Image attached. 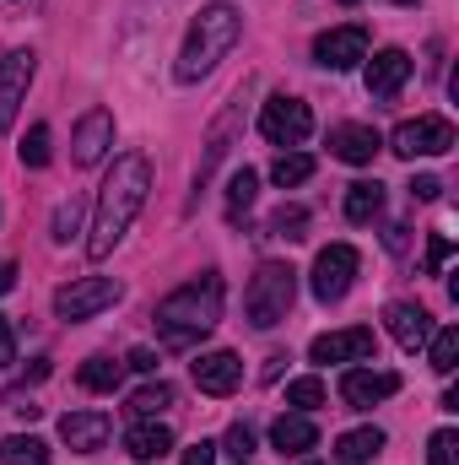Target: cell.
Masks as SVG:
<instances>
[{
    "label": "cell",
    "instance_id": "35",
    "mask_svg": "<svg viewBox=\"0 0 459 465\" xmlns=\"http://www.w3.org/2000/svg\"><path fill=\"white\" fill-rule=\"evenodd\" d=\"M222 450H228L232 460H249V455H254V428H249V422H232L228 439H222Z\"/></svg>",
    "mask_w": 459,
    "mask_h": 465
},
{
    "label": "cell",
    "instance_id": "27",
    "mask_svg": "<svg viewBox=\"0 0 459 465\" xmlns=\"http://www.w3.org/2000/svg\"><path fill=\"white\" fill-rule=\"evenodd\" d=\"M0 465H49V444L44 439H5Z\"/></svg>",
    "mask_w": 459,
    "mask_h": 465
},
{
    "label": "cell",
    "instance_id": "17",
    "mask_svg": "<svg viewBox=\"0 0 459 465\" xmlns=\"http://www.w3.org/2000/svg\"><path fill=\"white\" fill-rule=\"evenodd\" d=\"M109 433H114V422H109L103 411H65V417H60V439H65L76 455H98V450L109 444Z\"/></svg>",
    "mask_w": 459,
    "mask_h": 465
},
{
    "label": "cell",
    "instance_id": "36",
    "mask_svg": "<svg viewBox=\"0 0 459 465\" xmlns=\"http://www.w3.org/2000/svg\"><path fill=\"white\" fill-rule=\"evenodd\" d=\"M438 195H444V179H433V173L411 179V201H438Z\"/></svg>",
    "mask_w": 459,
    "mask_h": 465
},
{
    "label": "cell",
    "instance_id": "34",
    "mask_svg": "<svg viewBox=\"0 0 459 465\" xmlns=\"http://www.w3.org/2000/svg\"><path fill=\"white\" fill-rule=\"evenodd\" d=\"M427 460H433V465H459V439H454V428H438V433H433V444H427Z\"/></svg>",
    "mask_w": 459,
    "mask_h": 465
},
{
    "label": "cell",
    "instance_id": "40",
    "mask_svg": "<svg viewBox=\"0 0 459 465\" xmlns=\"http://www.w3.org/2000/svg\"><path fill=\"white\" fill-rule=\"evenodd\" d=\"M124 368H141V373H151V368H157V351L135 347V351H130V357H124Z\"/></svg>",
    "mask_w": 459,
    "mask_h": 465
},
{
    "label": "cell",
    "instance_id": "25",
    "mask_svg": "<svg viewBox=\"0 0 459 465\" xmlns=\"http://www.w3.org/2000/svg\"><path fill=\"white\" fill-rule=\"evenodd\" d=\"M270 179H276L281 190H292V184L314 179V157H308V152H281V157L270 163Z\"/></svg>",
    "mask_w": 459,
    "mask_h": 465
},
{
    "label": "cell",
    "instance_id": "5",
    "mask_svg": "<svg viewBox=\"0 0 459 465\" xmlns=\"http://www.w3.org/2000/svg\"><path fill=\"white\" fill-rule=\"evenodd\" d=\"M238 130H243V87L228 98V109L211 119V130H206V141H200V163H195V195H190V206H184V212H195V206H200V190H206V184H211V173L222 168V157L232 152V135H238Z\"/></svg>",
    "mask_w": 459,
    "mask_h": 465
},
{
    "label": "cell",
    "instance_id": "31",
    "mask_svg": "<svg viewBox=\"0 0 459 465\" xmlns=\"http://www.w3.org/2000/svg\"><path fill=\"white\" fill-rule=\"evenodd\" d=\"M270 232H276V238H287V243L308 238V206H281V212L270 217Z\"/></svg>",
    "mask_w": 459,
    "mask_h": 465
},
{
    "label": "cell",
    "instance_id": "37",
    "mask_svg": "<svg viewBox=\"0 0 459 465\" xmlns=\"http://www.w3.org/2000/svg\"><path fill=\"white\" fill-rule=\"evenodd\" d=\"M449 232H433V243H427V271H444V260H449Z\"/></svg>",
    "mask_w": 459,
    "mask_h": 465
},
{
    "label": "cell",
    "instance_id": "32",
    "mask_svg": "<svg viewBox=\"0 0 459 465\" xmlns=\"http://www.w3.org/2000/svg\"><path fill=\"white\" fill-rule=\"evenodd\" d=\"M82 212H87V206H82V201H76V195H71V201H60V206H54V243H71V238H76V232H82Z\"/></svg>",
    "mask_w": 459,
    "mask_h": 465
},
{
    "label": "cell",
    "instance_id": "26",
    "mask_svg": "<svg viewBox=\"0 0 459 465\" xmlns=\"http://www.w3.org/2000/svg\"><path fill=\"white\" fill-rule=\"evenodd\" d=\"M254 195H259V173L254 168H238L228 184V223H238L249 206H254Z\"/></svg>",
    "mask_w": 459,
    "mask_h": 465
},
{
    "label": "cell",
    "instance_id": "6",
    "mask_svg": "<svg viewBox=\"0 0 459 465\" xmlns=\"http://www.w3.org/2000/svg\"><path fill=\"white\" fill-rule=\"evenodd\" d=\"M389 152L405 157V163H416V157H444V152H454V124L444 114H416V119H405V124H395Z\"/></svg>",
    "mask_w": 459,
    "mask_h": 465
},
{
    "label": "cell",
    "instance_id": "23",
    "mask_svg": "<svg viewBox=\"0 0 459 465\" xmlns=\"http://www.w3.org/2000/svg\"><path fill=\"white\" fill-rule=\"evenodd\" d=\"M119 379H124V362H114V357H87V362L76 368V384L93 390V395H114Z\"/></svg>",
    "mask_w": 459,
    "mask_h": 465
},
{
    "label": "cell",
    "instance_id": "39",
    "mask_svg": "<svg viewBox=\"0 0 459 465\" xmlns=\"http://www.w3.org/2000/svg\"><path fill=\"white\" fill-rule=\"evenodd\" d=\"M184 465H217V444H206V439L190 444V450H184Z\"/></svg>",
    "mask_w": 459,
    "mask_h": 465
},
{
    "label": "cell",
    "instance_id": "41",
    "mask_svg": "<svg viewBox=\"0 0 459 465\" xmlns=\"http://www.w3.org/2000/svg\"><path fill=\"white\" fill-rule=\"evenodd\" d=\"M11 287H16V265H11V260H0V298H5Z\"/></svg>",
    "mask_w": 459,
    "mask_h": 465
},
{
    "label": "cell",
    "instance_id": "4",
    "mask_svg": "<svg viewBox=\"0 0 459 465\" xmlns=\"http://www.w3.org/2000/svg\"><path fill=\"white\" fill-rule=\"evenodd\" d=\"M298 303V271L281 265V260H265L254 276H249V292H243V314L254 331H276Z\"/></svg>",
    "mask_w": 459,
    "mask_h": 465
},
{
    "label": "cell",
    "instance_id": "28",
    "mask_svg": "<svg viewBox=\"0 0 459 465\" xmlns=\"http://www.w3.org/2000/svg\"><path fill=\"white\" fill-rule=\"evenodd\" d=\"M168 406H173V384H162V379H157V384H141V390L130 395V411H135V417H157V411H168Z\"/></svg>",
    "mask_w": 459,
    "mask_h": 465
},
{
    "label": "cell",
    "instance_id": "15",
    "mask_svg": "<svg viewBox=\"0 0 459 465\" xmlns=\"http://www.w3.org/2000/svg\"><path fill=\"white\" fill-rule=\"evenodd\" d=\"M109 146H114V114L109 109H87L82 124H76V135H71V157L82 168H93V163H103Z\"/></svg>",
    "mask_w": 459,
    "mask_h": 465
},
{
    "label": "cell",
    "instance_id": "33",
    "mask_svg": "<svg viewBox=\"0 0 459 465\" xmlns=\"http://www.w3.org/2000/svg\"><path fill=\"white\" fill-rule=\"evenodd\" d=\"M287 406H298V411L325 406V384H319V379H292V384H287Z\"/></svg>",
    "mask_w": 459,
    "mask_h": 465
},
{
    "label": "cell",
    "instance_id": "11",
    "mask_svg": "<svg viewBox=\"0 0 459 465\" xmlns=\"http://www.w3.org/2000/svg\"><path fill=\"white\" fill-rule=\"evenodd\" d=\"M389 395H400V373H389V368H351V373H341V401L351 411H367V406H378Z\"/></svg>",
    "mask_w": 459,
    "mask_h": 465
},
{
    "label": "cell",
    "instance_id": "18",
    "mask_svg": "<svg viewBox=\"0 0 459 465\" xmlns=\"http://www.w3.org/2000/svg\"><path fill=\"white\" fill-rule=\"evenodd\" d=\"M378 152H384V141H378L373 124H336L330 130V157H341L351 168H367Z\"/></svg>",
    "mask_w": 459,
    "mask_h": 465
},
{
    "label": "cell",
    "instance_id": "9",
    "mask_svg": "<svg viewBox=\"0 0 459 465\" xmlns=\"http://www.w3.org/2000/svg\"><path fill=\"white\" fill-rule=\"evenodd\" d=\"M356 265H362V254L351 243L319 249V260H314V298L319 303H341L346 292H351V282H356Z\"/></svg>",
    "mask_w": 459,
    "mask_h": 465
},
{
    "label": "cell",
    "instance_id": "13",
    "mask_svg": "<svg viewBox=\"0 0 459 465\" xmlns=\"http://www.w3.org/2000/svg\"><path fill=\"white\" fill-rule=\"evenodd\" d=\"M373 351H378V336H373L367 325H351V331H325V336H314L308 357H314V362H367Z\"/></svg>",
    "mask_w": 459,
    "mask_h": 465
},
{
    "label": "cell",
    "instance_id": "21",
    "mask_svg": "<svg viewBox=\"0 0 459 465\" xmlns=\"http://www.w3.org/2000/svg\"><path fill=\"white\" fill-rule=\"evenodd\" d=\"M124 450L135 455V460H162L168 450H173V433L162 428V422H151V417H141L130 433H124Z\"/></svg>",
    "mask_w": 459,
    "mask_h": 465
},
{
    "label": "cell",
    "instance_id": "3",
    "mask_svg": "<svg viewBox=\"0 0 459 465\" xmlns=\"http://www.w3.org/2000/svg\"><path fill=\"white\" fill-rule=\"evenodd\" d=\"M238 38H243V11L228 5V0L206 5V11L190 22V38H184V49H179L173 76H179V82H200V76H211V71H217V60L228 54Z\"/></svg>",
    "mask_w": 459,
    "mask_h": 465
},
{
    "label": "cell",
    "instance_id": "20",
    "mask_svg": "<svg viewBox=\"0 0 459 465\" xmlns=\"http://www.w3.org/2000/svg\"><path fill=\"white\" fill-rule=\"evenodd\" d=\"M270 444H276L281 455H303V450L319 444V428H314L308 417L292 411V417H276V422H270Z\"/></svg>",
    "mask_w": 459,
    "mask_h": 465
},
{
    "label": "cell",
    "instance_id": "42",
    "mask_svg": "<svg viewBox=\"0 0 459 465\" xmlns=\"http://www.w3.org/2000/svg\"><path fill=\"white\" fill-rule=\"evenodd\" d=\"M341 5H356V0H341Z\"/></svg>",
    "mask_w": 459,
    "mask_h": 465
},
{
    "label": "cell",
    "instance_id": "7",
    "mask_svg": "<svg viewBox=\"0 0 459 465\" xmlns=\"http://www.w3.org/2000/svg\"><path fill=\"white\" fill-rule=\"evenodd\" d=\"M119 298H124V287H119L114 276H82V282H71V287L54 292V314L65 325H76V320H93V314L114 309Z\"/></svg>",
    "mask_w": 459,
    "mask_h": 465
},
{
    "label": "cell",
    "instance_id": "10",
    "mask_svg": "<svg viewBox=\"0 0 459 465\" xmlns=\"http://www.w3.org/2000/svg\"><path fill=\"white\" fill-rule=\"evenodd\" d=\"M314 60L325 65V71H351V65H362L367 60V27H330V33H319L314 38Z\"/></svg>",
    "mask_w": 459,
    "mask_h": 465
},
{
    "label": "cell",
    "instance_id": "16",
    "mask_svg": "<svg viewBox=\"0 0 459 465\" xmlns=\"http://www.w3.org/2000/svg\"><path fill=\"white\" fill-rule=\"evenodd\" d=\"M195 384H200V395H232L243 384V357L238 351H200L195 357Z\"/></svg>",
    "mask_w": 459,
    "mask_h": 465
},
{
    "label": "cell",
    "instance_id": "30",
    "mask_svg": "<svg viewBox=\"0 0 459 465\" xmlns=\"http://www.w3.org/2000/svg\"><path fill=\"white\" fill-rule=\"evenodd\" d=\"M16 152H22V168H49V157H54L49 152V124H33Z\"/></svg>",
    "mask_w": 459,
    "mask_h": 465
},
{
    "label": "cell",
    "instance_id": "29",
    "mask_svg": "<svg viewBox=\"0 0 459 465\" xmlns=\"http://www.w3.org/2000/svg\"><path fill=\"white\" fill-rule=\"evenodd\" d=\"M427 347H433V368H438V373H454V362H459V331H454V325L433 331V336H427Z\"/></svg>",
    "mask_w": 459,
    "mask_h": 465
},
{
    "label": "cell",
    "instance_id": "24",
    "mask_svg": "<svg viewBox=\"0 0 459 465\" xmlns=\"http://www.w3.org/2000/svg\"><path fill=\"white\" fill-rule=\"evenodd\" d=\"M378 212H384V184L378 179H362V184L346 190V223H378Z\"/></svg>",
    "mask_w": 459,
    "mask_h": 465
},
{
    "label": "cell",
    "instance_id": "38",
    "mask_svg": "<svg viewBox=\"0 0 459 465\" xmlns=\"http://www.w3.org/2000/svg\"><path fill=\"white\" fill-rule=\"evenodd\" d=\"M16 362V336H11V320L0 314V368H11Z\"/></svg>",
    "mask_w": 459,
    "mask_h": 465
},
{
    "label": "cell",
    "instance_id": "14",
    "mask_svg": "<svg viewBox=\"0 0 459 465\" xmlns=\"http://www.w3.org/2000/svg\"><path fill=\"white\" fill-rule=\"evenodd\" d=\"M27 82H33V54H27V49H11V54L0 60V130L16 124V109H22V98H27Z\"/></svg>",
    "mask_w": 459,
    "mask_h": 465
},
{
    "label": "cell",
    "instance_id": "19",
    "mask_svg": "<svg viewBox=\"0 0 459 465\" xmlns=\"http://www.w3.org/2000/svg\"><path fill=\"white\" fill-rule=\"evenodd\" d=\"M384 325H389V336L405 351H422L427 336H433V314H427L422 303H389V309H384Z\"/></svg>",
    "mask_w": 459,
    "mask_h": 465
},
{
    "label": "cell",
    "instance_id": "1",
    "mask_svg": "<svg viewBox=\"0 0 459 465\" xmlns=\"http://www.w3.org/2000/svg\"><path fill=\"white\" fill-rule=\"evenodd\" d=\"M146 195H151V163L141 152L114 157V168H109V179L98 190V212H93V238H87V254L93 260H109L119 249V238L130 232L135 212L146 206Z\"/></svg>",
    "mask_w": 459,
    "mask_h": 465
},
{
    "label": "cell",
    "instance_id": "2",
    "mask_svg": "<svg viewBox=\"0 0 459 465\" xmlns=\"http://www.w3.org/2000/svg\"><path fill=\"white\" fill-rule=\"evenodd\" d=\"M157 331H162V341L168 347H195L206 331H217V320H222V276L217 271H200L195 282H184V287H173L162 303H157Z\"/></svg>",
    "mask_w": 459,
    "mask_h": 465
},
{
    "label": "cell",
    "instance_id": "8",
    "mask_svg": "<svg viewBox=\"0 0 459 465\" xmlns=\"http://www.w3.org/2000/svg\"><path fill=\"white\" fill-rule=\"evenodd\" d=\"M259 135H265L270 146H298V141H308V135H314L308 104H303V98H287V93L265 98V109H259Z\"/></svg>",
    "mask_w": 459,
    "mask_h": 465
},
{
    "label": "cell",
    "instance_id": "12",
    "mask_svg": "<svg viewBox=\"0 0 459 465\" xmlns=\"http://www.w3.org/2000/svg\"><path fill=\"white\" fill-rule=\"evenodd\" d=\"M411 54L405 49H378L373 60H367V71H362V82H367V93L378 98V104H395L400 98V87L411 82Z\"/></svg>",
    "mask_w": 459,
    "mask_h": 465
},
{
    "label": "cell",
    "instance_id": "22",
    "mask_svg": "<svg viewBox=\"0 0 459 465\" xmlns=\"http://www.w3.org/2000/svg\"><path fill=\"white\" fill-rule=\"evenodd\" d=\"M384 450V433L378 428H351L336 439V465H373V455Z\"/></svg>",
    "mask_w": 459,
    "mask_h": 465
}]
</instances>
